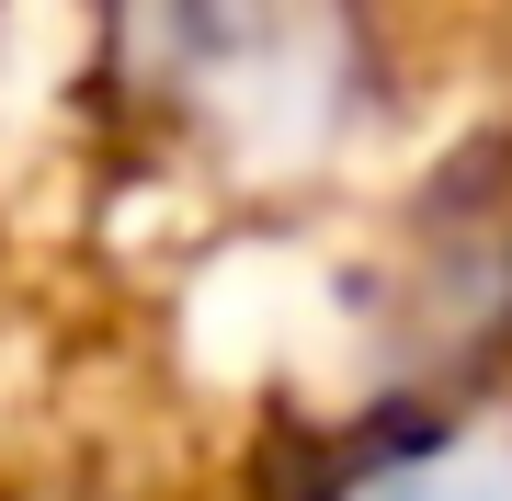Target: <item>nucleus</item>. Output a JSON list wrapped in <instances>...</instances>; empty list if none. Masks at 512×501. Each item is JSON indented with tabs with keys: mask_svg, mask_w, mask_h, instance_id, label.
<instances>
[{
	"mask_svg": "<svg viewBox=\"0 0 512 501\" xmlns=\"http://www.w3.org/2000/svg\"><path fill=\"white\" fill-rule=\"evenodd\" d=\"M376 501H512V456L501 445H456L444 467H410V479L376 490Z\"/></svg>",
	"mask_w": 512,
	"mask_h": 501,
	"instance_id": "obj_1",
	"label": "nucleus"
}]
</instances>
